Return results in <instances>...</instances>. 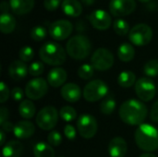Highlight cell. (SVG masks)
<instances>
[{
	"instance_id": "cell-1",
	"label": "cell",
	"mask_w": 158,
	"mask_h": 157,
	"mask_svg": "<svg viewBox=\"0 0 158 157\" xmlns=\"http://www.w3.org/2000/svg\"><path fill=\"white\" fill-rule=\"evenodd\" d=\"M146 105L138 100L130 99L125 101L119 107L118 115L120 119L131 126H140L147 117Z\"/></svg>"
},
{
	"instance_id": "cell-2",
	"label": "cell",
	"mask_w": 158,
	"mask_h": 157,
	"mask_svg": "<svg viewBox=\"0 0 158 157\" xmlns=\"http://www.w3.org/2000/svg\"><path fill=\"white\" fill-rule=\"evenodd\" d=\"M137 146L144 152H154L158 149V130L150 124H142L135 131Z\"/></svg>"
},
{
	"instance_id": "cell-3",
	"label": "cell",
	"mask_w": 158,
	"mask_h": 157,
	"mask_svg": "<svg viewBox=\"0 0 158 157\" xmlns=\"http://www.w3.org/2000/svg\"><path fill=\"white\" fill-rule=\"evenodd\" d=\"M39 56L43 62L50 66H60L65 63L67 58L65 49L55 42L44 43L40 48Z\"/></svg>"
},
{
	"instance_id": "cell-4",
	"label": "cell",
	"mask_w": 158,
	"mask_h": 157,
	"mask_svg": "<svg viewBox=\"0 0 158 157\" xmlns=\"http://www.w3.org/2000/svg\"><path fill=\"white\" fill-rule=\"evenodd\" d=\"M68 55L76 60L85 59L92 51V43L89 38L79 34L71 37L67 43Z\"/></svg>"
},
{
	"instance_id": "cell-5",
	"label": "cell",
	"mask_w": 158,
	"mask_h": 157,
	"mask_svg": "<svg viewBox=\"0 0 158 157\" xmlns=\"http://www.w3.org/2000/svg\"><path fill=\"white\" fill-rule=\"evenodd\" d=\"M108 93V86L101 80H94L86 84L83 89L82 95L88 102H97L104 97H106Z\"/></svg>"
},
{
	"instance_id": "cell-6",
	"label": "cell",
	"mask_w": 158,
	"mask_h": 157,
	"mask_svg": "<svg viewBox=\"0 0 158 157\" xmlns=\"http://www.w3.org/2000/svg\"><path fill=\"white\" fill-rule=\"evenodd\" d=\"M153 38V30L144 23L135 25L129 32V39L136 46H144L148 44Z\"/></svg>"
},
{
	"instance_id": "cell-7",
	"label": "cell",
	"mask_w": 158,
	"mask_h": 157,
	"mask_svg": "<svg viewBox=\"0 0 158 157\" xmlns=\"http://www.w3.org/2000/svg\"><path fill=\"white\" fill-rule=\"evenodd\" d=\"M37 126L44 130H51L56 127L58 120V112L57 110L52 106L48 105L42 108L36 117Z\"/></svg>"
},
{
	"instance_id": "cell-8",
	"label": "cell",
	"mask_w": 158,
	"mask_h": 157,
	"mask_svg": "<svg viewBox=\"0 0 158 157\" xmlns=\"http://www.w3.org/2000/svg\"><path fill=\"white\" fill-rule=\"evenodd\" d=\"M92 66L99 71H106L112 68L114 64V56L106 48H98L91 57Z\"/></svg>"
},
{
	"instance_id": "cell-9",
	"label": "cell",
	"mask_w": 158,
	"mask_h": 157,
	"mask_svg": "<svg viewBox=\"0 0 158 157\" xmlns=\"http://www.w3.org/2000/svg\"><path fill=\"white\" fill-rule=\"evenodd\" d=\"M77 128L82 138L92 139L97 132V121L92 115L83 114L77 121Z\"/></svg>"
},
{
	"instance_id": "cell-10",
	"label": "cell",
	"mask_w": 158,
	"mask_h": 157,
	"mask_svg": "<svg viewBox=\"0 0 158 157\" xmlns=\"http://www.w3.org/2000/svg\"><path fill=\"white\" fill-rule=\"evenodd\" d=\"M48 91L47 81L43 78L31 80L25 87V94L30 100H39L44 97Z\"/></svg>"
},
{
	"instance_id": "cell-11",
	"label": "cell",
	"mask_w": 158,
	"mask_h": 157,
	"mask_svg": "<svg viewBox=\"0 0 158 157\" xmlns=\"http://www.w3.org/2000/svg\"><path fill=\"white\" fill-rule=\"evenodd\" d=\"M135 93L143 102H149L156 96V85L151 79L141 78L135 83Z\"/></svg>"
},
{
	"instance_id": "cell-12",
	"label": "cell",
	"mask_w": 158,
	"mask_h": 157,
	"mask_svg": "<svg viewBox=\"0 0 158 157\" xmlns=\"http://www.w3.org/2000/svg\"><path fill=\"white\" fill-rule=\"evenodd\" d=\"M73 31V25L67 19H58L54 21L49 28L50 36L56 41L67 39Z\"/></svg>"
},
{
	"instance_id": "cell-13",
	"label": "cell",
	"mask_w": 158,
	"mask_h": 157,
	"mask_svg": "<svg viewBox=\"0 0 158 157\" xmlns=\"http://www.w3.org/2000/svg\"><path fill=\"white\" fill-rule=\"evenodd\" d=\"M136 8L135 0H111L109 10L115 17H123L131 14Z\"/></svg>"
},
{
	"instance_id": "cell-14",
	"label": "cell",
	"mask_w": 158,
	"mask_h": 157,
	"mask_svg": "<svg viewBox=\"0 0 158 157\" xmlns=\"http://www.w3.org/2000/svg\"><path fill=\"white\" fill-rule=\"evenodd\" d=\"M89 20L92 26L99 31L107 30L112 22L111 16L109 15V13L103 9L94 10L89 17Z\"/></svg>"
},
{
	"instance_id": "cell-15",
	"label": "cell",
	"mask_w": 158,
	"mask_h": 157,
	"mask_svg": "<svg viewBox=\"0 0 158 157\" xmlns=\"http://www.w3.org/2000/svg\"><path fill=\"white\" fill-rule=\"evenodd\" d=\"M62 98L69 103L78 102L81 97V90L79 85L76 83H67L61 88L60 91Z\"/></svg>"
},
{
	"instance_id": "cell-16",
	"label": "cell",
	"mask_w": 158,
	"mask_h": 157,
	"mask_svg": "<svg viewBox=\"0 0 158 157\" xmlns=\"http://www.w3.org/2000/svg\"><path fill=\"white\" fill-rule=\"evenodd\" d=\"M127 151V143L121 137H116L112 139L108 144V154L110 157H125Z\"/></svg>"
},
{
	"instance_id": "cell-17",
	"label": "cell",
	"mask_w": 158,
	"mask_h": 157,
	"mask_svg": "<svg viewBox=\"0 0 158 157\" xmlns=\"http://www.w3.org/2000/svg\"><path fill=\"white\" fill-rule=\"evenodd\" d=\"M8 73L12 80L20 81L29 73V68L21 60H14L8 67Z\"/></svg>"
},
{
	"instance_id": "cell-18",
	"label": "cell",
	"mask_w": 158,
	"mask_h": 157,
	"mask_svg": "<svg viewBox=\"0 0 158 157\" xmlns=\"http://www.w3.org/2000/svg\"><path fill=\"white\" fill-rule=\"evenodd\" d=\"M34 131H35L34 125L28 120L19 121L15 125L13 130V133L18 139H28L33 135Z\"/></svg>"
},
{
	"instance_id": "cell-19",
	"label": "cell",
	"mask_w": 158,
	"mask_h": 157,
	"mask_svg": "<svg viewBox=\"0 0 158 157\" xmlns=\"http://www.w3.org/2000/svg\"><path fill=\"white\" fill-rule=\"evenodd\" d=\"M68 78L67 71L62 68H52L48 75H47V82L50 86L54 88H57L59 86H62Z\"/></svg>"
},
{
	"instance_id": "cell-20",
	"label": "cell",
	"mask_w": 158,
	"mask_h": 157,
	"mask_svg": "<svg viewBox=\"0 0 158 157\" xmlns=\"http://www.w3.org/2000/svg\"><path fill=\"white\" fill-rule=\"evenodd\" d=\"M9 6L15 14L25 15L32 10L34 0H10Z\"/></svg>"
},
{
	"instance_id": "cell-21",
	"label": "cell",
	"mask_w": 158,
	"mask_h": 157,
	"mask_svg": "<svg viewBox=\"0 0 158 157\" xmlns=\"http://www.w3.org/2000/svg\"><path fill=\"white\" fill-rule=\"evenodd\" d=\"M61 7L64 14L69 17H79L82 12V6L78 0H63Z\"/></svg>"
},
{
	"instance_id": "cell-22",
	"label": "cell",
	"mask_w": 158,
	"mask_h": 157,
	"mask_svg": "<svg viewBox=\"0 0 158 157\" xmlns=\"http://www.w3.org/2000/svg\"><path fill=\"white\" fill-rule=\"evenodd\" d=\"M23 152V145L20 142L10 141L6 143L2 150L4 157H20Z\"/></svg>"
},
{
	"instance_id": "cell-23",
	"label": "cell",
	"mask_w": 158,
	"mask_h": 157,
	"mask_svg": "<svg viewBox=\"0 0 158 157\" xmlns=\"http://www.w3.org/2000/svg\"><path fill=\"white\" fill-rule=\"evenodd\" d=\"M15 27H16V20L14 17L9 13H1L0 31L5 34H8L15 30Z\"/></svg>"
},
{
	"instance_id": "cell-24",
	"label": "cell",
	"mask_w": 158,
	"mask_h": 157,
	"mask_svg": "<svg viewBox=\"0 0 158 157\" xmlns=\"http://www.w3.org/2000/svg\"><path fill=\"white\" fill-rule=\"evenodd\" d=\"M134 56H135V50L131 43H124L119 45L118 49V56L122 62L131 61L134 58Z\"/></svg>"
},
{
	"instance_id": "cell-25",
	"label": "cell",
	"mask_w": 158,
	"mask_h": 157,
	"mask_svg": "<svg viewBox=\"0 0 158 157\" xmlns=\"http://www.w3.org/2000/svg\"><path fill=\"white\" fill-rule=\"evenodd\" d=\"M36 108L34 104L31 100H23L19 106V113L21 118L30 119L35 115Z\"/></svg>"
},
{
	"instance_id": "cell-26",
	"label": "cell",
	"mask_w": 158,
	"mask_h": 157,
	"mask_svg": "<svg viewBox=\"0 0 158 157\" xmlns=\"http://www.w3.org/2000/svg\"><path fill=\"white\" fill-rule=\"evenodd\" d=\"M34 157H55V151L50 144L40 142L33 148Z\"/></svg>"
},
{
	"instance_id": "cell-27",
	"label": "cell",
	"mask_w": 158,
	"mask_h": 157,
	"mask_svg": "<svg viewBox=\"0 0 158 157\" xmlns=\"http://www.w3.org/2000/svg\"><path fill=\"white\" fill-rule=\"evenodd\" d=\"M136 76L133 72L125 70L122 71L118 77V83L123 88H130L136 83Z\"/></svg>"
},
{
	"instance_id": "cell-28",
	"label": "cell",
	"mask_w": 158,
	"mask_h": 157,
	"mask_svg": "<svg viewBox=\"0 0 158 157\" xmlns=\"http://www.w3.org/2000/svg\"><path fill=\"white\" fill-rule=\"evenodd\" d=\"M116 106H117V104H116L115 98L112 95H108L104 98L103 102L100 105V109L103 114L111 115L115 111Z\"/></svg>"
},
{
	"instance_id": "cell-29",
	"label": "cell",
	"mask_w": 158,
	"mask_h": 157,
	"mask_svg": "<svg viewBox=\"0 0 158 157\" xmlns=\"http://www.w3.org/2000/svg\"><path fill=\"white\" fill-rule=\"evenodd\" d=\"M113 28H114L115 32L119 36H125L131 31L129 23L123 19H116L113 23Z\"/></svg>"
},
{
	"instance_id": "cell-30",
	"label": "cell",
	"mask_w": 158,
	"mask_h": 157,
	"mask_svg": "<svg viewBox=\"0 0 158 157\" xmlns=\"http://www.w3.org/2000/svg\"><path fill=\"white\" fill-rule=\"evenodd\" d=\"M59 116L60 118L66 121V122H71L77 118V112L76 110L69 105H65L63 106L60 111H59Z\"/></svg>"
},
{
	"instance_id": "cell-31",
	"label": "cell",
	"mask_w": 158,
	"mask_h": 157,
	"mask_svg": "<svg viewBox=\"0 0 158 157\" xmlns=\"http://www.w3.org/2000/svg\"><path fill=\"white\" fill-rule=\"evenodd\" d=\"M144 74L149 78H155L158 76V59H151L143 67Z\"/></svg>"
},
{
	"instance_id": "cell-32",
	"label": "cell",
	"mask_w": 158,
	"mask_h": 157,
	"mask_svg": "<svg viewBox=\"0 0 158 157\" xmlns=\"http://www.w3.org/2000/svg\"><path fill=\"white\" fill-rule=\"evenodd\" d=\"M94 74V68L90 64H83L78 70V75L82 80H90Z\"/></svg>"
},
{
	"instance_id": "cell-33",
	"label": "cell",
	"mask_w": 158,
	"mask_h": 157,
	"mask_svg": "<svg viewBox=\"0 0 158 157\" xmlns=\"http://www.w3.org/2000/svg\"><path fill=\"white\" fill-rule=\"evenodd\" d=\"M46 34L47 32H46L45 28L41 25L33 27L31 31V37L33 41H36V42L43 41L46 37Z\"/></svg>"
},
{
	"instance_id": "cell-34",
	"label": "cell",
	"mask_w": 158,
	"mask_h": 157,
	"mask_svg": "<svg viewBox=\"0 0 158 157\" xmlns=\"http://www.w3.org/2000/svg\"><path fill=\"white\" fill-rule=\"evenodd\" d=\"M19 59L23 62H30L34 56V51L30 46H24L19 50Z\"/></svg>"
},
{
	"instance_id": "cell-35",
	"label": "cell",
	"mask_w": 158,
	"mask_h": 157,
	"mask_svg": "<svg viewBox=\"0 0 158 157\" xmlns=\"http://www.w3.org/2000/svg\"><path fill=\"white\" fill-rule=\"evenodd\" d=\"M44 64L40 61L32 62L29 67V74L32 77H38L44 72Z\"/></svg>"
},
{
	"instance_id": "cell-36",
	"label": "cell",
	"mask_w": 158,
	"mask_h": 157,
	"mask_svg": "<svg viewBox=\"0 0 158 157\" xmlns=\"http://www.w3.org/2000/svg\"><path fill=\"white\" fill-rule=\"evenodd\" d=\"M47 140L51 146H58L62 143V136L58 131L53 130L48 134Z\"/></svg>"
},
{
	"instance_id": "cell-37",
	"label": "cell",
	"mask_w": 158,
	"mask_h": 157,
	"mask_svg": "<svg viewBox=\"0 0 158 157\" xmlns=\"http://www.w3.org/2000/svg\"><path fill=\"white\" fill-rule=\"evenodd\" d=\"M8 98H9L8 87L4 81H1V83H0V103L4 104L6 101H7Z\"/></svg>"
},
{
	"instance_id": "cell-38",
	"label": "cell",
	"mask_w": 158,
	"mask_h": 157,
	"mask_svg": "<svg viewBox=\"0 0 158 157\" xmlns=\"http://www.w3.org/2000/svg\"><path fill=\"white\" fill-rule=\"evenodd\" d=\"M61 3V0H44V6L48 11L56 10Z\"/></svg>"
},
{
	"instance_id": "cell-39",
	"label": "cell",
	"mask_w": 158,
	"mask_h": 157,
	"mask_svg": "<svg viewBox=\"0 0 158 157\" xmlns=\"http://www.w3.org/2000/svg\"><path fill=\"white\" fill-rule=\"evenodd\" d=\"M64 134L69 141H73L76 138V130L73 126L67 125L64 128Z\"/></svg>"
},
{
	"instance_id": "cell-40",
	"label": "cell",
	"mask_w": 158,
	"mask_h": 157,
	"mask_svg": "<svg viewBox=\"0 0 158 157\" xmlns=\"http://www.w3.org/2000/svg\"><path fill=\"white\" fill-rule=\"evenodd\" d=\"M23 91L19 87H15L11 91V97L14 101H20L23 98Z\"/></svg>"
},
{
	"instance_id": "cell-41",
	"label": "cell",
	"mask_w": 158,
	"mask_h": 157,
	"mask_svg": "<svg viewBox=\"0 0 158 157\" xmlns=\"http://www.w3.org/2000/svg\"><path fill=\"white\" fill-rule=\"evenodd\" d=\"M150 118L152 119L153 122L158 123V101H156L152 108H151V112H150Z\"/></svg>"
},
{
	"instance_id": "cell-42",
	"label": "cell",
	"mask_w": 158,
	"mask_h": 157,
	"mask_svg": "<svg viewBox=\"0 0 158 157\" xmlns=\"http://www.w3.org/2000/svg\"><path fill=\"white\" fill-rule=\"evenodd\" d=\"M7 118H8V110L7 108L2 106L0 108V124L2 125L3 123L7 121Z\"/></svg>"
},
{
	"instance_id": "cell-43",
	"label": "cell",
	"mask_w": 158,
	"mask_h": 157,
	"mask_svg": "<svg viewBox=\"0 0 158 157\" xmlns=\"http://www.w3.org/2000/svg\"><path fill=\"white\" fill-rule=\"evenodd\" d=\"M1 127H2V130H3V131L10 132V131H13L15 125H13V124H12L11 122H9V121H6L5 123H3V124L1 125Z\"/></svg>"
},
{
	"instance_id": "cell-44",
	"label": "cell",
	"mask_w": 158,
	"mask_h": 157,
	"mask_svg": "<svg viewBox=\"0 0 158 157\" xmlns=\"http://www.w3.org/2000/svg\"><path fill=\"white\" fill-rule=\"evenodd\" d=\"M1 12L2 13H8V4L6 1L1 3Z\"/></svg>"
},
{
	"instance_id": "cell-45",
	"label": "cell",
	"mask_w": 158,
	"mask_h": 157,
	"mask_svg": "<svg viewBox=\"0 0 158 157\" xmlns=\"http://www.w3.org/2000/svg\"><path fill=\"white\" fill-rule=\"evenodd\" d=\"M0 138H1V139H0V145H1V146H3V145L5 144V142H6V141H5V140H6L5 132H4L3 130H1V131H0Z\"/></svg>"
},
{
	"instance_id": "cell-46",
	"label": "cell",
	"mask_w": 158,
	"mask_h": 157,
	"mask_svg": "<svg viewBox=\"0 0 158 157\" xmlns=\"http://www.w3.org/2000/svg\"><path fill=\"white\" fill-rule=\"evenodd\" d=\"M82 2L86 6H92L94 3V0H82Z\"/></svg>"
},
{
	"instance_id": "cell-47",
	"label": "cell",
	"mask_w": 158,
	"mask_h": 157,
	"mask_svg": "<svg viewBox=\"0 0 158 157\" xmlns=\"http://www.w3.org/2000/svg\"><path fill=\"white\" fill-rule=\"evenodd\" d=\"M140 157H156L155 155H153V154H149V153H147V154H143V155H142Z\"/></svg>"
},
{
	"instance_id": "cell-48",
	"label": "cell",
	"mask_w": 158,
	"mask_h": 157,
	"mask_svg": "<svg viewBox=\"0 0 158 157\" xmlns=\"http://www.w3.org/2000/svg\"><path fill=\"white\" fill-rule=\"evenodd\" d=\"M141 2H143V3H148V2H150V1H152V0H140Z\"/></svg>"
},
{
	"instance_id": "cell-49",
	"label": "cell",
	"mask_w": 158,
	"mask_h": 157,
	"mask_svg": "<svg viewBox=\"0 0 158 157\" xmlns=\"http://www.w3.org/2000/svg\"><path fill=\"white\" fill-rule=\"evenodd\" d=\"M157 90H158V85H157Z\"/></svg>"
}]
</instances>
